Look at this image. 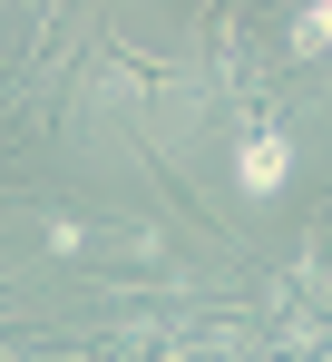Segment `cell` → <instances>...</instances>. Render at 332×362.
I'll use <instances>...</instances> for the list:
<instances>
[{
  "label": "cell",
  "instance_id": "7a4b0ae2",
  "mask_svg": "<svg viewBox=\"0 0 332 362\" xmlns=\"http://www.w3.org/2000/svg\"><path fill=\"white\" fill-rule=\"evenodd\" d=\"M283 49H293V59H323L332 49V0H303V10L283 20Z\"/></svg>",
  "mask_w": 332,
  "mask_h": 362
},
{
  "label": "cell",
  "instance_id": "3957f363",
  "mask_svg": "<svg viewBox=\"0 0 332 362\" xmlns=\"http://www.w3.org/2000/svg\"><path fill=\"white\" fill-rule=\"evenodd\" d=\"M40 245H49V255H88L98 226H78V216H40Z\"/></svg>",
  "mask_w": 332,
  "mask_h": 362
},
{
  "label": "cell",
  "instance_id": "277c9868",
  "mask_svg": "<svg viewBox=\"0 0 332 362\" xmlns=\"http://www.w3.org/2000/svg\"><path fill=\"white\" fill-rule=\"evenodd\" d=\"M323 362H332V343H323Z\"/></svg>",
  "mask_w": 332,
  "mask_h": 362
},
{
  "label": "cell",
  "instance_id": "6da1fadb",
  "mask_svg": "<svg viewBox=\"0 0 332 362\" xmlns=\"http://www.w3.org/2000/svg\"><path fill=\"white\" fill-rule=\"evenodd\" d=\"M283 186H293V127L254 118L244 137H235V196H244V206H274Z\"/></svg>",
  "mask_w": 332,
  "mask_h": 362
}]
</instances>
